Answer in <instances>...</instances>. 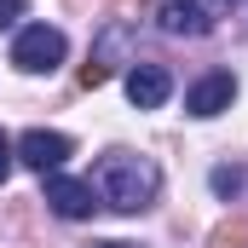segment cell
Returning <instances> with one entry per match:
<instances>
[{"mask_svg":"<svg viewBox=\"0 0 248 248\" xmlns=\"http://www.w3.org/2000/svg\"><path fill=\"white\" fill-rule=\"evenodd\" d=\"M93 190L116 214H144L156 202V190H162V168L150 156H139V150H104L93 162Z\"/></svg>","mask_w":248,"mask_h":248,"instance_id":"6da1fadb","label":"cell"},{"mask_svg":"<svg viewBox=\"0 0 248 248\" xmlns=\"http://www.w3.org/2000/svg\"><path fill=\"white\" fill-rule=\"evenodd\" d=\"M63 58H69V41H63V29H52V23H29L12 41V63L23 75H52Z\"/></svg>","mask_w":248,"mask_h":248,"instance_id":"7a4b0ae2","label":"cell"},{"mask_svg":"<svg viewBox=\"0 0 248 248\" xmlns=\"http://www.w3.org/2000/svg\"><path fill=\"white\" fill-rule=\"evenodd\" d=\"M12 150H17V162H23V168H35V173L46 179V173H58L63 162L75 156V139H69V133H46V127H29Z\"/></svg>","mask_w":248,"mask_h":248,"instance_id":"3957f363","label":"cell"},{"mask_svg":"<svg viewBox=\"0 0 248 248\" xmlns=\"http://www.w3.org/2000/svg\"><path fill=\"white\" fill-rule=\"evenodd\" d=\"M46 208L58 214V219H93L104 202H98V190L93 179H69V173H46Z\"/></svg>","mask_w":248,"mask_h":248,"instance_id":"277c9868","label":"cell"},{"mask_svg":"<svg viewBox=\"0 0 248 248\" xmlns=\"http://www.w3.org/2000/svg\"><path fill=\"white\" fill-rule=\"evenodd\" d=\"M127 46H133V29H127V23H104V35H98V46H93V63L81 69V87H104V81L116 75V63L127 58Z\"/></svg>","mask_w":248,"mask_h":248,"instance_id":"5b68a950","label":"cell"},{"mask_svg":"<svg viewBox=\"0 0 248 248\" xmlns=\"http://www.w3.org/2000/svg\"><path fill=\"white\" fill-rule=\"evenodd\" d=\"M231 98H237V75H231V69H214V75H202V81L185 93V110L208 122V116H225Z\"/></svg>","mask_w":248,"mask_h":248,"instance_id":"8992f818","label":"cell"},{"mask_svg":"<svg viewBox=\"0 0 248 248\" xmlns=\"http://www.w3.org/2000/svg\"><path fill=\"white\" fill-rule=\"evenodd\" d=\"M168 93H173V75H168L162 63H133V69H127V98H133L139 110H162Z\"/></svg>","mask_w":248,"mask_h":248,"instance_id":"52a82bcc","label":"cell"},{"mask_svg":"<svg viewBox=\"0 0 248 248\" xmlns=\"http://www.w3.org/2000/svg\"><path fill=\"white\" fill-rule=\"evenodd\" d=\"M156 23H162L168 35H208V23H214V17H208L196 0H168V6L156 12Z\"/></svg>","mask_w":248,"mask_h":248,"instance_id":"ba28073f","label":"cell"},{"mask_svg":"<svg viewBox=\"0 0 248 248\" xmlns=\"http://www.w3.org/2000/svg\"><path fill=\"white\" fill-rule=\"evenodd\" d=\"M237 185H243V168H214V190L219 196H237Z\"/></svg>","mask_w":248,"mask_h":248,"instance_id":"9c48e42d","label":"cell"},{"mask_svg":"<svg viewBox=\"0 0 248 248\" xmlns=\"http://www.w3.org/2000/svg\"><path fill=\"white\" fill-rule=\"evenodd\" d=\"M23 12H29V0H0V29H12Z\"/></svg>","mask_w":248,"mask_h":248,"instance_id":"30bf717a","label":"cell"},{"mask_svg":"<svg viewBox=\"0 0 248 248\" xmlns=\"http://www.w3.org/2000/svg\"><path fill=\"white\" fill-rule=\"evenodd\" d=\"M12 162H17V150H12V139L0 133V185H6V173H12Z\"/></svg>","mask_w":248,"mask_h":248,"instance_id":"8fae6325","label":"cell"},{"mask_svg":"<svg viewBox=\"0 0 248 248\" xmlns=\"http://www.w3.org/2000/svg\"><path fill=\"white\" fill-rule=\"evenodd\" d=\"M87 248H133V243H87Z\"/></svg>","mask_w":248,"mask_h":248,"instance_id":"7c38bea8","label":"cell"},{"mask_svg":"<svg viewBox=\"0 0 248 248\" xmlns=\"http://www.w3.org/2000/svg\"><path fill=\"white\" fill-rule=\"evenodd\" d=\"M214 6H237V0H214Z\"/></svg>","mask_w":248,"mask_h":248,"instance_id":"4fadbf2b","label":"cell"}]
</instances>
